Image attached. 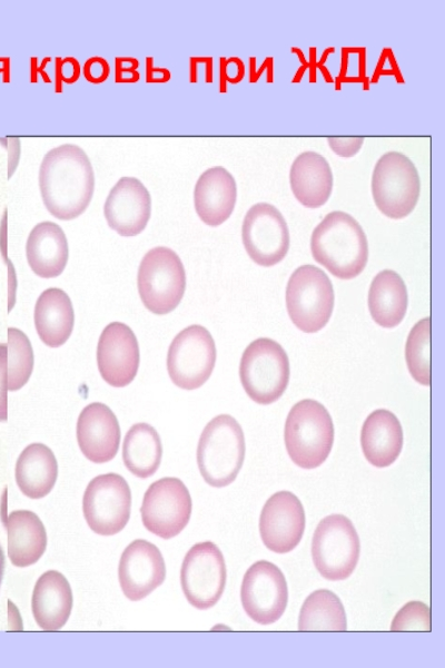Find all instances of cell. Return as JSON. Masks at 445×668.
Listing matches in <instances>:
<instances>
[{"mask_svg":"<svg viewBox=\"0 0 445 668\" xmlns=\"http://www.w3.org/2000/svg\"><path fill=\"white\" fill-rule=\"evenodd\" d=\"M38 184L47 210L60 220H71L79 217L92 199L95 173L81 147L63 144L43 156Z\"/></svg>","mask_w":445,"mask_h":668,"instance_id":"obj_1","label":"cell"},{"mask_svg":"<svg viewBox=\"0 0 445 668\" xmlns=\"http://www.w3.org/2000/svg\"><path fill=\"white\" fill-rule=\"evenodd\" d=\"M314 259L340 279L359 275L368 259V243L359 223L349 214L334 210L314 228Z\"/></svg>","mask_w":445,"mask_h":668,"instance_id":"obj_2","label":"cell"},{"mask_svg":"<svg viewBox=\"0 0 445 668\" xmlns=\"http://www.w3.org/2000/svg\"><path fill=\"white\" fill-rule=\"evenodd\" d=\"M245 436L239 423L219 414L202 430L197 446V464L206 483L215 488L229 485L245 459Z\"/></svg>","mask_w":445,"mask_h":668,"instance_id":"obj_3","label":"cell"},{"mask_svg":"<svg viewBox=\"0 0 445 668\" xmlns=\"http://www.w3.org/2000/svg\"><path fill=\"white\" fill-rule=\"evenodd\" d=\"M284 439L296 465L318 468L328 458L334 443V424L327 409L310 399L297 402L287 415Z\"/></svg>","mask_w":445,"mask_h":668,"instance_id":"obj_4","label":"cell"},{"mask_svg":"<svg viewBox=\"0 0 445 668\" xmlns=\"http://www.w3.org/2000/svg\"><path fill=\"white\" fill-rule=\"evenodd\" d=\"M374 203L392 219L408 216L417 205L421 178L414 163L399 151H387L376 161L370 180Z\"/></svg>","mask_w":445,"mask_h":668,"instance_id":"obj_5","label":"cell"},{"mask_svg":"<svg viewBox=\"0 0 445 668\" xmlns=\"http://www.w3.org/2000/svg\"><path fill=\"white\" fill-rule=\"evenodd\" d=\"M137 286L148 311L157 315L172 312L186 288V272L178 254L165 246L148 250L138 268Z\"/></svg>","mask_w":445,"mask_h":668,"instance_id":"obj_6","label":"cell"},{"mask_svg":"<svg viewBox=\"0 0 445 668\" xmlns=\"http://www.w3.org/2000/svg\"><path fill=\"white\" fill-rule=\"evenodd\" d=\"M289 361L281 345L270 338L253 341L244 351L240 382L256 403L267 405L277 401L289 381Z\"/></svg>","mask_w":445,"mask_h":668,"instance_id":"obj_7","label":"cell"},{"mask_svg":"<svg viewBox=\"0 0 445 668\" xmlns=\"http://www.w3.org/2000/svg\"><path fill=\"white\" fill-rule=\"evenodd\" d=\"M334 289L325 272L303 265L290 275L286 288V307L294 325L305 333L322 330L334 308Z\"/></svg>","mask_w":445,"mask_h":668,"instance_id":"obj_8","label":"cell"},{"mask_svg":"<svg viewBox=\"0 0 445 668\" xmlns=\"http://www.w3.org/2000/svg\"><path fill=\"white\" fill-rule=\"evenodd\" d=\"M360 551L353 522L344 514H330L318 523L312 541L317 571L332 581L344 580L355 570Z\"/></svg>","mask_w":445,"mask_h":668,"instance_id":"obj_9","label":"cell"},{"mask_svg":"<svg viewBox=\"0 0 445 668\" xmlns=\"http://www.w3.org/2000/svg\"><path fill=\"white\" fill-rule=\"evenodd\" d=\"M216 363V345L201 325H190L171 341L167 371L171 382L184 390L200 387L210 377Z\"/></svg>","mask_w":445,"mask_h":668,"instance_id":"obj_10","label":"cell"},{"mask_svg":"<svg viewBox=\"0 0 445 668\" xmlns=\"http://www.w3.org/2000/svg\"><path fill=\"white\" fill-rule=\"evenodd\" d=\"M131 491L117 473L95 477L82 498V512L89 528L100 536L120 532L130 519Z\"/></svg>","mask_w":445,"mask_h":668,"instance_id":"obj_11","label":"cell"},{"mask_svg":"<svg viewBox=\"0 0 445 668\" xmlns=\"http://www.w3.org/2000/svg\"><path fill=\"white\" fill-rule=\"evenodd\" d=\"M226 564L219 548L199 542L186 553L180 569V584L187 601L199 610L214 607L226 584Z\"/></svg>","mask_w":445,"mask_h":668,"instance_id":"obj_12","label":"cell"},{"mask_svg":"<svg viewBox=\"0 0 445 668\" xmlns=\"http://www.w3.org/2000/svg\"><path fill=\"white\" fill-rule=\"evenodd\" d=\"M192 502L187 487L174 477L150 484L141 504V520L151 533L171 539L179 534L191 515Z\"/></svg>","mask_w":445,"mask_h":668,"instance_id":"obj_13","label":"cell"},{"mask_svg":"<svg viewBox=\"0 0 445 668\" xmlns=\"http://www.w3.org/2000/svg\"><path fill=\"white\" fill-rule=\"evenodd\" d=\"M241 239L249 257L260 266H273L284 259L289 249L287 223L274 205L261 202L246 213Z\"/></svg>","mask_w":445,"mask_h":668,"instance_id":"obj_14","label":"cell"},{"mask_svg":"<svg viewBox=\"0 0 445 668\" xmlns=\"http://www.w3.org/2000/svg\"><path fill=\"white\" fill-rule=\"evenodd\" d=\"M241 605L247 616L266 626L276 622L287 607L288 589L280 569L260 560L246 571L240 588Z\"/></svg>","mask_w":445,"mask_h":668,"instance_id":"obj_15","label":"cell"},{"mask_svg":"<svg viewBox=\"0 0 445 668\" xmlns=\"http://www.w3.org/2000/svg\"><path fill=\"white\" fill-rule=\"evenodd\" d=\"M139 361V345L132 330L121 322L109 323L97 345L101 377L113 387L127 386L137 375Z\"/></svg>","mask_w":445,"mask_h":668,"instance_id":"obj_16","label":"cell"},{"mask_svg":"<svg viewBox=\"0 0 445 668\" xmlns=\"http://www.w3.org/2000/svg\"><path fill=\"white\" fill-rule=\"evenodd\" d=\"M304 530L305 512L295 494L279 491L266 501L259 518V533L269 550L291 551L300 542Z\"/></svg>","mask_w":445,"mask_h":668,"instance_id":"obj_17","label":"cell"},{"mask_svg":"<svg viewBox=\"0 0 445 668\" xmlns=\"http://www.w3.org/2000/svg\"><path fill=\"white\" fill-rule=\"evenodd\" d=\"M166 578V564L159 549L144 539H136L123 550L118 566V579L123 595L139 601L158 588Z\"/></svg>","mask_w":445,"mask_h":668,"instance_id":"obj_18","label":"cell"},{"mask_svg":"<svg viewBox=\"0 0 445 668\" xmlns=\"http://www.w3.org/2000/svg\"><path fill=\"white\" fill-rule=\"evenodd\" d=\"M103 215L108 226L120 236H136L150 219V193L138 178L121 177L106 198Z\"/></svg>","mask_w":445,"mask_h":668,"instance_id":"obj_19","label":"cell"},{"mask_svg":"<svg viewBox=\"0 0 445 668\" xmlns=\"http://www.w3.org/2000/svg\"><path fill=\"white\" fill-rule=\"evenodd\" d=\"M77 441L82 454L91 462L112 460L120 444V426L110 407L100 402L86 405L77 421Z\"/></svg>","mask_w":445,"mask_h":668,"instance_id":"obj_20","label":"cell"},{"mask_svg":"<svg viewBox=\"0 0 445 668\" xmlns=\"http://www.w3.org/2000/svg\"><path fill=\"white\" fill-rule=\"evenodd\" d=\"M237 202V184L222 166L206 169L194 188V206L198 217L208 226L225 223Z\"/></svg>","mask_w":445,"mask_h":668,"instance_id":"obj_21","label":"cell"},{"mask_svg":"<svg viewBox=\"0 0 445 668\" xmlns=\"http://www.w3.org/2000/svg\"><path fill=\"white\" fill-rule=\"evenodd\" d=\"M334 184L327 159L312 150L299 154L289 169V185L295 198L307 208H319L327 203Z\"/></svg>","mask_w":445,"mask_h":668,"instance_id":"obj_22","label":"cell"},{"mask_svg":"<svg viewBox=\"0 0 445 668\" xmlns=\"http://www.w3.org/2000/svg\"><path fill=\"white\" fill-rule=\"evenodd\" d=\"M72 603L71 587L62 573L49 570L39 577L33 588L31 608L41 629H61L70 617Z\"/></svg>","mask_w":445,"mask_h":668,"instance_id":"obj_23","label":"cell"},{"mask_svg":"<svg viewBox=\"0 0 445 668\" xmlns=\"http://www.w3.org/2000/svg\"><path fill=\"white\" fill-rule=\"evenodd\" d=\"M26 255L31 271L42 278L59 276L69 257L68 240L53 222L38 223L29 233Z\"/></svg>","mask_w":445,"mask_h":668,"instance_id":"obj_24","label":"cell"},{"mask_svg":"<svg viewBox=\"0 0 445 668\" xmlns=\"http://www.w3.org/2000/svg\"><path fill=\"white\" fill-rule=\"evenodd\" d=\"M360 445L366 460L376 468L394 463L403 448L402 425L394 413L379 409L365 420Z\"/></svg>","mask_w":445,"mask_h":668,"instance_id":"obj_25","label":"cell"},{"mask_svg":"<svg viewBox=\"0 0 445 668\" xmlns=\"http://www.w3.org/2000/svg\"><path fill=\"white\" fill-rule=\"evenodd\" d=\"M33 320L43 344L50 347L63 345L75 324L73 306L68 294L57 287L44 289L36 302Z\"/></svg>","mask_w":445,"mask_h":668,"instance_id":"obj_26","label":"cell"},{"mask_svg":"<svg viewBox=\"0 0 445 668\" xmlns=\"http://www.w3.org/2000/svg\"><path fill=\"white\" fill-rule=\"evenodd\" d=\"M8 557L16 567L36 563L47 548V532L40 518L29 510L12 511L4 519Z\"/></svg>","mask_w":445,"mask_h":668,"instance_id":"obj_27","label":"cell"},{"mask_svg":"<svg viewBox=\"0 0 445 668\" xmlns=\"http://www.w3.org/2000/svg\"><path fill=\"white\" fill-rule=\"evenodd\" d=\"M14 477L17 485L26 497H46L58 478V463L53 452L43 443L27 445L16 462Z\"/></svg>","mask_w":445,"mask_h":668,"instance_id":"obj_28","label":"cell"},{"mask_svg":"<svg viewBox=\"0 0 445 668\" xmlns=\"http://www.w3.org/2000/svg\"><path fill=\"white\" fill-rule=\"evenodd\" d=\"M407 302L406 285L396 272L384 269L372 281L368 308L373 320L382 327L397 326L406 314Z\"/></svg>","mask_w":445,"mask_h":668,"instance_id":"obj_29","label":"cell"},{"mask_svg":"<svg viewBox=\"0 0 445 668\" xmlns=\"http://www.w3.org/2000/svg\"><path fill=\"white\" fill-rule=\"evenodd\" d=\"M162 444L156 429L148 423L134 424L125 435L122 460L125 466L136 477H151L159 468Z\"/></svg>","mask_w":445,"mask_h":668,"instance_id":"obj_30","label":"cell"},{"mask_svg":"<svg viewBox=\"0 0 445 668\" xmlns=\"http://www.w3.org/2000/svg\"><path fill=\"white\" fill-rule=\"evenodd\" d=\"M346 628L344 606L334 592L320 589L312 592L305 599L298 617L299 630L344 631Z\"/></svg>","mask_w":445,"mask_h":668,"instance_id":"obj_31","label":"cell"},{"mask_svg":"<svg viewBox=\"0 0 445 668\" xmlns=\"http://www.w3.org/2000/svg\"><path fill=\"white\" fill-rule=\"evenodd\" d=\"M405 358L413 379L422 385L431 384V318L425 317L411 330Z\"/></svg>","mask_w":445,"mask_h":668,"instance_id":"obj_32","label":"cell"},{"mask_svg":"<svg viewBox=\"0 0 445 668\" xmlns=\"http://www.w3.org/2000/svg\"><path fill=\"white\" fill-rule=\"evenodd\" d=\"M8 390L18 391L29 381L33 370V351L28 336L8 328Z\"/></svg>","mask_w":445,"mask_h":668,"instance_id":"obj_33","label":"cell"},{"mask_svg":"<svg viewBox=\"0 0 445 668\" xmlns=\"http://www.w3.org/2000/svg\"><path fill=\"white\" fill-rule=\"evenodd\" d=\"M392 631L431 630V612L428 606L421 601L407 602L394 617Z\"/></svg>","mask_w":445,"mask_h":668,"instance_id":"obj_34","label":"cell"},{"mask_svg":"<svg viewBox=\"0 0 445 668\" xmlns=\"http://www.w3.org/2000/svg\"><path fill=\"white\" fill-rule=\"evenodd\" d=\"M80 66L76 58H56V91L62 90L61 84H73L79 79Z\"/></svg>","mask_w":445,"mask_h":668,"instance_id":"obj_35","label":"cell"},{"mask_svg":"<svg viewBox=\"0 0 445 668\" xmlns=\"http://www.w3.org/2000/svg\"><path fill=\"white\" fill-rule=\"evenodd\" d=\"M8 420V345L0 343V422Z\"/></svg>","mask_w":445,"mask_h":668,"instance_id":"obj_36","label":"cell"},{"mask_svg":"<svg viewBox=\"0 0 445 668\" xmlns=\"http://www.w3.org/2000/svg\"><path fill=\"white\" fill-rule=\"evenodd\" d=\"M110 66L102 57H91L83 65V76L91 84H101L107 80Z\"/></svg>","mask_w":445,"mask_h":668,"instance_id":"obj_37","label":"cell"},{"mask_svg":"<svg viewBox=\"0 0 445 668\" xmlns=\"http://www.w3.org/2000/svg\"><path fill=\"white\" fill-rule=\"evenodd\" d=\"M139 62L132 57H117L115 60L116 82H136L139 80Z\"/></svg>","mask_w":445,"mask_h":668,"instance_id":"obj_38","label":"cell"},{"mask_svg":"<svg viewBox=\"0 0 445 668\" xmlns=\"http://www.w3.org/2000/svg\"><path fill=\"white\" fill-rule=\"evenodd\" d=\"M327 143L330 149L340 157H353L355 156L362 148L364 144L363 137H329L327 138Z\"/></svg>","mask_w":445,"mask_h":668,"instance_id":"obj_39","label":"cell"},{"mask_svg":"<svg viewBox=\"0 0 445 668\" xmlns=\"http://www.w3.org/2000/svg\"><path fill=\"white\" fill-rule=\"evenodd\" d=\"M170 71L166 68L155 67L154 58L146 57V81L147 82H167L170 79Z\"/></svg>","mask_w":445,"mask_h":668,"instance_id":"obj_40","label":"cell"},{"mask_svg":"<svg viewBox=\"0 0 445 668\" xmlns=\"http://www.w3.org/2000/svg\"><path fill=\"white\" fill-rule=\"evenodd\" d=\"M0 73H2V81H10V59L9 57H0Z\"/></svg>","mask_w":445,"mask_h":668,"instance_id":"obj_41","label":"cell"},{"mask_svg":"<svg viewBox=\"0 0 445 668\" xmlns=\"http://www.w3.org/2000/svg\"><path fill=\"white\" fill-rule=\"evenodd\" d=\"M3 572H4V554H3V550L0 546V586L2 582V578H3Z\"/></svg>","mask_w":445,"mask_h":668,"instance_id":"obj_42","label":"cell"}]
</instances>
